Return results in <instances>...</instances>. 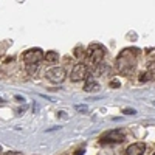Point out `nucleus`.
<instances>
[{
    "label": "nucleus",
    "mask_w": 155,
    "mask_h": 155,
    "mask_svg": "<svg viewBox=\"0 0 155 155\" xmlns=\"http://www.w3.org/2000/svg\"><path fill=\"white\" fill-rule=\"evenodd\" d=\"M76 110H79V112H87L88 107H87V106H76Z\"/></svg>",
    "instance_id": "nucleus-11"
},
{
    "label": "nucleus",
    "mask_w": 155,
    "mask_h": 155,
    "mask_svg": "<svg viewBox=\"0 0 155 155\" xmlns=\"http://www.w3.org/2000/svg\"><path fill=\"white\" fill-rule=\"evenodd\" d=\"M0 150H2V149H0Z\"/></svg>",
    "instance_id": "nucleus-16"
},
{
    "label": "nucleus",
    "mask_w": 155,
    "mask_h": 155,
    "mask_svg": "<svg viewBox=\"0 0 155 155\" xmlns=\"http://www.w3.org/2000/svg\"><path fill=\"white\" fill-rule=\"evenodd\" d=\"M101 140L104 141V143H123V141L126 140V135H124V132L115 129V130H110L106 135H102Z\"/></svg>",
    "instance_id": "nucleus-3"
},
{
    "label": "nucleus",
    "mask_w": 155,
    "mask_h": 155,
    "mask_svg": "<svg viewBox=\"0 0 155 155\" xmlns=\"http://www.w3.org/2000/svg\"><path fill=\"white\" fill-rule=\"evenodd\" d=\"M45 78L48 81H51L53 84H61L67 78V73H65V70H64L62 67H53V68H50L45 73Z\"/></svg>",
    "instance_id": "nucleus-1"
},
{
    "label": "nucleus",
    "mask_w": 155,
    "mask_h": 155,
    "mask_svg": "<svg viewBox=\"0 0 155 155\" xmlns=\"http://www.w3.org/2000/svg\"><path fill=\"white\" fill-rule=\"evenodd\" d=\"M84 79H88L87 65H84V64H76L71 70V81L79 82V81H84Z\"/></svg>",
    "instance_id": "nucleus-2"
},
{
    "label": "nucleus",
    "mask_w": 155,
    "mask_h": 155,
    "mask_svg": "<svg viewBox=\"0 0 155 155\" xmlns=\"http://www.w3.org/2000/svg\"><path fill=\"white\" fill-rule=\"evenodd\" d=\"M84 90L88 93H93V92H98L99 90V84L95 82V81H87L85 85H84Z\"/></svg>",
    "instance_id": "nucleus-7"
},
{
    "label": "nucleus",
    "mask_w": 155,
    "mask_h": 155,
    "mask_svg": "<svg viewBox=\"0 0 155 155\" xmlns=\"http://www.w3.org/2000/svg\"><path fill=\"white\" fill-rule=\"evenodd\" d=\"M45 59L48 62H56L59 59V56H58V53H54V51H48V53L45 54Z\"/></svg>",
    "instance_id": "nucleus-9"
},
{
    "label": "nucleus",
    "mask_w": 155,
    "mask_h": 155,
    "mask_svg": "<svg viewBox=\"0 0 155 155\" xmlns=\"http://www.w3.org/2000/svg\"><path fill=\"white\" fill-rule=\"evenodd\" d=\"M0 104H3V99H0Z\"/></svg>",
    "instance_id": "nucleus-13"
},
{
    "label": "nucleus",
    "mask_w": 155,
    "mask_h": 155,
    "mask_svg": "<svg viewBox=\"0 0 155 155\" xmlns=\"http://www.w3.org/2000/svg\"><path fill=\"white\" fill-rule=\"evenodd\" d=\"M42 58H44L42 50H39V48H33V50H28V51H25V53H23L25 64H36V62L41 61Z\"/></svg>",
    "instance_id": "nucleus-4"
},
{
    "label": "nucleus",
    "mask_w": 155,
    "mask_h": 155,
    "mask_svg": "<svg viewBox=\"0 0 155 155\" xmlns=\"http://www.w3.org/2000/svg\"><path fill=\"white\" fill-rule=\"evenodd\" d=\"M88 56L90 59H92V62L95 64V65H99V64L102 62V59H104V50H102L101 47H92L88 50Z\"/></svg>",
    "instance_id": "nucleus-5"
},
{
    "label": "nucleus",
    "mask_w": 155,
    "mask_h": 155,
    "mask_svg": "<svg viewBox=\"0 0 155 155\" xmlns=\"http://www.w3.org/2000/svg\"><path fill=\"white\" fill-rule=\"evenodd\" d=\"M152 106H155V101H153V102H152Z\"/></svg>",
    "instance_id": "nucleus-14"
},
{
    "label": "nucleus",
    "mask_w": 155,
    "mask_h": 155,
    "mask_svg": "<svg viewBox=\"0 0 155 155\" xmlns=\"http://www.w3.org/2000/svg\"><path fill=\"white\" fill-rule=\"evenodd\" d=\"M39 62H36V64H27V71H28V74L30 76H34L37 71H39Z\"/></svg>",
    "instance_id": "nucleus-8"
},
{
    "label": "nucleus",
    "mask_w": 155,
    "mask_h": 155,
    "mask_svg": "<svg viewBox=\"0 0 155 155\" xmlns=\"http://www.w3.org/2000/svg\"><path fill=\"white\" fill-rule=\"evenodd\" d=\"M123 113H126V115H135L137 112H135V110H132V109H124V110H123Z\"/></svg>",
    "instance_id": "nucleus-10"
},
{
    "label": "nucleus",
    "mask_w": 155,
    "mask_h": 155,
    "mask_svg": "<svg viewBox=\"0 0 155 155\" xmlns=\"http://www.w3.org/2000/svg\"><path fill=\"white\" fill-rule=\"evenodd\" d=\"M144 152H146V144L144 143H134L126 150L127 155H143Z\"/></svg>",
    "instance_id": "nucleus-6"
},
{
    "label": "nucleus",
    "mask_w": 155,
    "mask_h": 155,
    "mask_svg": "<svg viewBox=\"0 0 155 155\" xmlns=\"http://www.w3.org/2000/svg\"><path fill=\"white\" fill-rule=\"evenodd\" d=\"M153 155H155V152H153Z\"/></svg>",
    "instance_id": "nucleus-15"
},
{
    "label": "nucleus",
    "mask_w": 155,
    "mask_h": 155,
    "mask_svg": "<svg viewBox=\"0 0 155 155\" xmlns=\"http://www.w3.org/2000/svg\"><path fill=\"white\" fill-rule=\"evenodd\" d=\"M84 152H85L84 149H79V150H76V153H74V155H84Z\"/></svg>",
    "instance_id": "nucleus-12"
}]
</instances>
